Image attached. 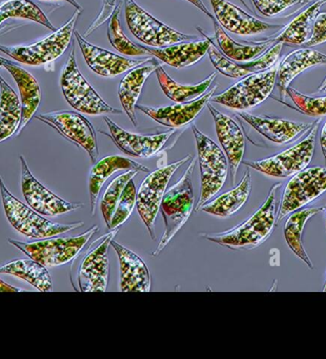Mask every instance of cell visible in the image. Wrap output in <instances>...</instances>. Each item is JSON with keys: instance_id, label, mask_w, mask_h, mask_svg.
I'll list each match as a JSON object with an SVG mask.
<instances>
[{"instance_id": "cell-1", "label": "cell", "mask_w": 326, "mask_h": 359, "mask_svg": "<svg viewBox=\"0 0 326 359\" xmlns=\"http://www.w3.org/2000/svg\"><path fill=\"white\" fill-rule=\"evenodd\" d=\"M280 186L282 183L275 184L260 209L242 224L224 232L202 233L200 236L235 251H249L261 245L271 236L276 226L277 193Z\"/></svg>"}, {"instance_id": "cell-2", "label": "cell", "mask_w": 326, "mask_h": 359, "mask_svg": "<svg viewBox=\"0 0 326 359\" xmlns=\"http://www.w3.org/2000/svg\"><path fill=\"white\" fill-rule=\"evenodd\" d=\"M196 158L190 161L183 175L178 182L171 186L163 196L160 211L165 222V231L157 248L152 252L153 257H157L162 250L172 241L174 236L183 227L194 208V191L192 185Z\"/></svg>"}, {"instance_id": "cell-3", "label": "cell", "mask_w": 326, "mask_h": 359, "mask_svg": "<svg viewBox=\"0 0 326 359\" xmlns=\"http://www.w3.org/2000/svg\"><path fill=\"white\" fill-rule=\"evenodd\" d=\"M0 194L4 202L5 214L11 225L18 232L28 238H50L84 226L82 222L60 224V223L52 222L45 219L33 208L27 206L15 198L8 190L1 177H0Z\"/></svg>"}, {"instance_id": "cell-4", "label": "cell", "mask_w": 326, "mask_h": 359, "mask_svg": "<svg viewBox=\"0 0 326 359\" xmlns=\"http://www.w3.org/2000/svg\"><path fill=\"white\" fill-rule=\"evenodd\" d=\"M119 227L91 242L74 259L79 292H104L108 285V249ZM71 267V268H72Z\"/></svg>"}, {"instance_id": "cell-5", "label": "cell", "mask_w": 326, "mask_h": 359, "mask_svg": "<svg viewBox=\"0 0 326 359\" xmlns=\"http://www.w3.org/2000/svg\"><path fill=\"white\" fill-rule=\"evenodd\" d=\"M98 231L100 228L95 225L86 232L77 236L45 238L44 241L33 242H23L13 241V239H9L8 241L28 255L30 259L36 260L46 268H53L67 264L76 259Z\"/></svg>"}, {"instance_id": "cell-6", "label": "cell", "mask_w": 326, "mask_h": 359, "mask_svg": "<svg viewBox=\"0 0 326 359\" xmlns=\"http://www.w3.org/2000/svg\"><path fill=\"white\" fill-rule=\"evenodd\" d=\"M60 83L67 102L80 113L95 116L122 114V110H117L107 104L80 73L77 67L74 43L63 69Z\"/></svg>"}, {"instance_id": "cell-7", "label": "cell", "mask_w": 326, "mask_h": 359, "mask_svg": "<svg viewBox=\"0 0 326 359\" xmlns=\"http://www.w3.org/2000/svg\"><path fill=\"white\" fill-rule=\"evenodd\" d=\"M192 130L197 141L202 174L200 196L195 209V212H199L203 204L207 203L223 189L228 174L229 163L220 146L202 134L196 125L192 126Z\"/></svg>"}, {"instance_id": "cell-8", "label": "cell", "mask_w": 326, "mask_h": 359, "mask_svg": "<svg viewBox=\"0 0 326 359\" xmlns=\"http://www.w3.org/2000/svg\"><path fill=\"white\" fill-rule=\"evenodd\" d=\"M320 119L312 123L306 138L287 150L260 161H243V164L270 177H288L307 168L313 158Z\"/></svg>"}, {"instance_id": "cell-9", "label": "cell", "mask_w": 326, "mask_h": 359, "mask_svg": "<svg viewBox=\"0 0 326 359\" xmlns=\"http://www.w3.org/2000/svg\"><path fill=\"white\" fill-rule=\"evenodd\" d=\"M80 13L82 11L77 10L63 27L42 41L26 46H4L0 44V52L26 65L39 66L52 62L61 57L70 44Z\"/></svg>"}, {"instance_id": "cell-10", "label": "cell", "mask_w": 326, "mask_h": 359, "mask_svg": "<svg viewBox=\"0 0 326 359\" xmlns=\"http://www.w3.org/2000/svg\"><path fill=\"white\" fill-rule=\"evenodd\" d=\"M278 67L251 74L212 98L214 102L236 110H247L263 103L273 91Z\"/></svg>"}, {"instance_id": "cell-11", "label": "cell", "mask_w": 326, "mask_h": 359, "mask_svg": "<svg viewBox=\"0 0 326 359\" xmlns=\"http://www.w3.org/2000/svg\"><path fill=\"white\" fill-rule=\"evenodd\" d=\"M326 191L325 167L306 168L294 175L283 191L276 225L292 212L320 198Z\"/></svg>"}, {"instance_id": "cell-12", "label": "cell", "mask_w": 326, "mask_h": 359, "mask_svg": "<svg viewBox=\"0 0 326 359\" xmlns=\"http://www.w3.org/2000/svg\"><path fill=\"white\" fill-rule=\"evenodd\" d=\"M124 1L128 27L133 36L144 44L155 48H164L197 39V36L178 33L168 27L138 6L135 0Z\"/></svg>"}, {"instance_id": "cell-13", "label": "cell", "mask_w": 326, "mask_h": 359, "mask_svg": "<svg viewBox=\"0 0 326 359\" xmlns=\"http://www.w3.org/2000/svg\"><path fill=\"white\" fill-rule=\"evenodd\" d=\"M190 158H192L191 155L152 172L143 180L138 189L136 206L153 241L156 239L155 222L159 214L163 196L167 191L168 183L176 170L181 168Z\"/></svg>"}, {"instance_id": "cell-14", "label": "cell", "mask_w": 326, "mask_h": 359, "mask_svg": "<svg viewBox=\"0 0 326 359\" xmlns=\"http://www.w3.org/2000/svg\"><path fill=\"white\" fill-rule=\"evenodd\" d=\"M36 118L55 128L67 140L84 148L93 163L98 161L100 153L97 135L93 125L84 116L74 111H64L39 114Z\"/></svg>"}, {"instance_id": "cell-15", "label": "cell", "mask_w": 326, "mask_h": 359, "mask_svg": "<svg viewBox=\"0 0 326 359\" xmlns=\"http://www.w3.org/2000/svg\"><path fill=\"white\" fill-rule=\"evenodd\" d=\"M21 165V189L27 203L34 211L47 217H58V215L68 214L84 207L82 203H71L56 196L53 191L48 190L32 174L28 164L20 156Z\"/></svg>"}, {"instance_id": "cell-16", "label": "cell", "mask_w": 326, "mask_h": 359, "mask_svg": "<svg viewBox=\"0 0 326 359\" xmlns=\"http://www.w3.org/2000/svg\"><path fill=\"white\" fill-rule=\"evenodd\" d=\"M74 36L91 70L104 78H115L150 60V58L147 57L141 60L122 57L89 43L79 32H74Z\"/></svg>"}, {"instance_id": "cell-17", "label": "cell", "mask_w": 326, "mask_h": 359, "mask_svg": "<svg viewBox=\"0 0 326 359\" xmlns=\"http://www.w3.org/2000/svg\"><path fill=\"white\" fill-rule=\"evenodd\" d=\"M216 18L226 30L240 36H252L264 32L279 31L280 24L264 22L248 15L244 11L227 0H211Z\"/></svg>"}, {"instance_id": "cell-18", "label": "cell", "mask_w": 326, "mask_h": 359, "mask_svg": "<svg viewBox=\"0 0 326 359\" xmlns=\"http://www.w3.org/2000/svg\"><path fill=\"white\" fill-rule=\"evenodd\" d=\"M208 108L215 121L216 135L228 159L232 184L236 183L237 170L245 151V137L237 122L226 114H221L212 105Z\"/></svg>"}, {"instance_id": "cell-19", "label": "cell", "mask_w": 326, "mask_h": 359, "mask_svg": "<svg viewBox=\"0 0 326 359\" xmlns=\"http://www.w3.org/2000/svg\"><path fill=\"white\" fill-rule=\"evenodd\" d=\"M283 44L285 43H282V42H278V43L269 48L261 57L242 64L237 63V61L231 60L226 57L223 53L216 49L213 41H211L209 49H208V54H209L213 65L215 66L216 70L220 72V73L228 76V78L239 79L247 76L248 74L266 71L273 67L278 60H279Z\"/></svg>"}, {"instance_id": "cell-20", "label": "cell", "mask_w": 326, "mask_h": 359, "mask_svg": "<svg viewBox=\"0 0 326 359\" xmlns=\"http://www.w3.org/2000/svg\"><path fill=\"white\" fill-rule=\"evenodd\" d=\"M104 121L108 125L114 142L119 150L138 158H147L156 155L174 134L173 131H170L153 135H136L122 129L107 116Z\"/></svg>"}, {"instance_id": "cell-21", "label": "cell", "mask_w": 326, "mask_h": 359, "mask_svg": "<svg viewBox=\"0 0 326 359\" xmlns=\"http://www.w3.org/2000/svg\"><path fill=\"white\" fill-rule=\"evenodd\" d=\"M117 252L120 266V290L124 292H148L151 288V276L143 259L136 252L125 248L119 242H111Z\"/></svg>"}, {"instance_id": "cell-22", "label": "cell", "mask_w": 326, "mask_h": 359, "mask_svg": "<svg viewBox=\"0 0 326 359\" xmlns=\"http://www.w3.org/2000/svg\"><path fill=\"white\" fill-rule=\"evenodd\" d=\"M218 85L214 87L207 94L190 102L178 103L167 107L153 108L138 104L136 108L143 111L146 116H150L157 123L171 128L183 126L193 121L197 114L207 105L208 101L212 98L214 93L218 89Z\"/></svg>"}, {"instance_id": "cell-23", "label": "cell", "mask_w": 326, "mask_h": 359, "mask_svg": "<svg viewBox=\"0 0 326 359\" xmlns=\"http://www.w3.org/2000/svg\"><path fill=\"white\" fill-rule=\"evenodd\" d=\"M239 116L267 140L273 141L278 144H287L291 142L312 126V124L303 123V122L253 116L244 111L240 113Z\"/></svg>"}, {"instance_id": "cell-24", "label": "cell", "mask_w": 326, "mask_h": 359, "mask_svg": "<svg viewBox=\"0 0 326 359\" xmlns=\"http://www.w3.org/2000/svg\"><path fill=\"white\" fill-rule=\"evenodd\" d=\"M4 67L6 69L15 81L17 82L20 94L21 108H22V116L17 135H20L23 128L34 118L41 101V90L39 82L25 69L20 67L18 64L5 60Z\"/></svg>"}, {"instance_id": "cell-25", "label": "cell", "mask_w": 326, "mask_h": 359, "mask_svg": "<svg viewBox=\"0 0 326 359\" xmlns=\"http://www.w3.org/2000/svg\"><path fill=\"white\" fill-rule=\"evenodd\" d=\"M197 30L205 36L204 41L183 42L165 48H146V50L149 54L175 68L181 69L194 65L207 54L212 41V39L203 33L200 28H197Z\"/></svg>"}, {"instance_id": "cell-26", "label": "cell", "mask_w": 326, "mask_h": 359, "mask_svg": "<svg viewBox=\"0 0 326 359\" xmlns=\"http://www.w3.org/2000/svg\"><path fill=\"white\" fill-rule=\"evenodd\" d=\"M120 170H136L143 172H149V169L132 159L120 156H106L100 161L96 162L91 171L89 177V191L91 202V215H93L97 208L98 198L104 183L115 172Z\"/></svg>"}, {"instance_id": "cell-27", "label": "cell", "mask_w": 326, "mask_h": 359, "mask_svg": "<svg viewBox=\"0 0 326 359\" xmlns=\"http://www.w3.org/2000/svg\"><path fill=\"white\" fill-rule=\"evenodd\" d=\"M322 64H326V55L309 48L293 50L283 58L278 68L276 81L282 100L287 95V87L296 76L307 69Z\"/></svg>"}, {"instance_id": "cell-28", "label": "cell", "mask_w": 326, "mask_h": 359, "mask_svg": "<svg viewBox=\"0 0 326 359\" xmlns=\"http://www.w3.org/2000/svg\"><path fill=\"white\" fill-rule=\"evenodd\" d=\"M162 65L156 60H151V63H147L145 65L138 66L130 71L125 76V78L120 82L119 95L120 102H122V108L124 109L125 113L129 116L132 123L138 127V119L136 116V105L140 97L141 90L146 79L150 76L157 68Z\"/></svg>"}, {"instance_id": "cell-29", "label": "cell", "mask_w": 326, "mask_h": 359, "mask_svg": "<svg viewBox=\"0 0 326 359\" xmlns=\"http://www.w3.org/2000/svg\"><path fill=\"white\" fill-rule=\"evenodd\" d=\"M251 175L245 172L240 184L233 190L227 191L219 196L215 201L203 204L200 210L207 214L220 217H230L237 214L247 203L251 193Z\"/></svg>"}, {"instance_id": "cell-30", "label": "cell", "mask_w": 326, "mask_h": 359, "mask_svg": "<svg viewBox=\"0 0 326 359\" xmlns=\"http://www.w3.org/2000/svg\"><path fill=\"white\" fill-rule=\"evenodd\" d=\"M21 116L20 97L0 74V142L17 134Z\"/></svg>"}, {"instance_id": "cell-31", "label": "cell", "mask_w": 326, "mask_h": 359, "mask_svg": "<svg viewBox=\"0 0 326 359\" xmlns=\"http://www.w3.org/2000/svg\"><path fill=\"white\" fill-rule=\"evenodd\" d=\"M215 27L216 39L221 53L229 60L237 61V62H245L256 60L264 54L269 48L273 46L277 42L274 39L269 41L256 42V43L242 44L234 41L221 27L220 24L214 21Z\"/></svg>"}, {"instance_id": "cell-32", "label": "cell", "mask_w": 326, "mask_h": 359, "mask_svg": "<svg viewBox=\"0 0 326 359\" xmlns=\"http://www.w3.org/2000/svg\"><path fill=\"white\" fill-rule=\"evenodd\" d=\"M0 273L17 276L41 292H53V281L45 266L34 259H15L0 266Z\"/></svg>"}, {"instance_id": "cell-33", "label": "cell", "mask_w": 326, "mask_h": 359, "mask_svg": "<svg viewBox=\"0 0 326 359\" xmlns=\"http://www.w3.org/2000/svg\"><path fill=\"white\" fill-rule=\"evenodd\" d=\"M325 207L300 209L289 215V217L285 222V236L288 246L290 247L296 257H300L308 266L309 269H313V264H312L311 260H310L306 249H304L303 242L304 229L306 227V222L311 217H315L320 212L325 211Z\"/></svg>"}, {"instance_id": "cell-34", "label": "cell", "mask_w": 326, "mask_h": 359, "mask_svg": "<svg viewBox=\"0 0 326 359\" xmlns=\"http://www.w3.org/2000/svg\"><path fill=\"white\" fill-rule=\"evenodd\" d=\"M155 72L157 73L160 88H162L164 95L176 103L190 102V101L202 97V95L207 91L208 88L212 85L216 76V72H214L205 81L200 82V83L181 85L171 79L162 65H159Z\"/></svg>"}, {"instance_id": "cell-35", "label": "cell", "mask_w": 326, "mask_h": 359, "mask_svg": "<svg viewBox=\"0 0 326 359\" xmlns=\"http://www.w3.org/2000/svg\"><path fill=\"white\" fill-rule=\"evenodd\" d=\"M326 4V0H316L307 9L294 18L289 25L276 37L275 41L295 45L306 44L311 36L312 28L317 15L320 14V8Z\"/></svg>"}, {"instance_id": "cell-36", "label": "cell", "mask_w": 326, "mask_h": 359, "mask_svg": "<svg viewBox=\"0 0 326 359\" xmlns=\"http://www.w3.org/2000/svg\"><path fill=\"white\" fill-rule=\"evenodd\" d=\"M11 18L34 21L51 31H57L42 10L30 0H5L0 4V25Z\"/></svg>"}, {"instance_id": "cell-37", "label": "cell", "mask_w": 326, "mask_h": 359, "mask_svg": "<svg viewBox=\"0 0 326 359\" xmlns=\"http://www.w3.org/2000/svg\"><path fill=\"white\" fill-rule=\"evenodd\" d=\"M138 172L140 171L129 170V171L124 172V174L119 175V177L112 180L110 184L108 185V187L104 191L103 199H101L100 208L103 219L105 220L108 229L110 227L117 205L119 203L120 196L124 193L125 186L127 185V183L131 180L137 177Z\"/></svg>"}, {"instance_id": "cell-38", "label": "cell", "mask_w": 326, "mask_h": 359, "mask_svg": "<svg viewBox=\"0 0 326 359\" xmlns=\"http://www.w3.org/2000/svg\"><path fill=\"white\" fill-rule=\"evenodd\" d=\"M120 12H122V2L115 10L113 15L110 18L108 25V37L115 49L122 54L127 55H146L149 54L145 47L133 43L122 32V23H120Z\"/></svg>"}, {"instance_id": "cell-39", "label": "cell", "mask_w": 326, "mask_h": 359, "mask_svg": "<svg viewBox=\"0 0 326 359\" xmlns=\"http://www.w3.org/2000/svg\"><path fill=\"white\" fill-rule=\"evenodd\" d=\"M137 193L135 182L133 180H131L125 186L124 193L120 196L109 230H115V229L120 227L124 222H127L133 208H135L136 204H137Z\"/></svg>"}, {"instance_id": "cell-40", "label": "cell", "mask_w": 326, "mask_h": 359, "mask_svg": "<svg viewBox=\"0 0 326 359\" xmlns=\"http://www.w3.org/2000/svg\"><path fill=\"white\" fill-rule=\"evenodd\" d=\"M287 94L299 110L311 116H326V97H313L301 94L292 87H287Z\"/></svg>"}, {"instance_id": "cell-41", "label": "cell", "mask_w": 326, "mask_h": 359, "mask_svg": "<svg viewBox=\"0 0 326 359\" xmlns=\"http://www.w3.org/2000/svg\"><path fill=\"white\" fill-rule=\"evenodd\" d=\"M310 0H252L256 10L264 17L273 18L295 5L308 4Z\"/></svg>"}, {"instance_id": "cell-42", "label": "cell", "mask_w": 326, "mask_h": 359, "mask_svg": "<svg viewBox=\"0 0 326 359\" xmlns=\"http://www.w3.org/2000/svg\"><path fill=\"white\" fill-rule=\"evenodd\" d=\"M326 42V12L320 13L314 21L311 36L304 44L307 47L317 46Z\"/></svg>"}, {"instance_id": "cell-43", "label": "cell", "mask_w": 326, "mask_h": 359, "mask_svg": "<svg viewBox=\"0 0 326 359\" xmlns=\"http://www.w3.org/2000/svg\"><path fill=\"white\" fill-rule=\"evenodd\" d=\"M103 2V11H101L97 20L93 21L92 25L88 29L86 33H85V36H90L92 32L100 27L101 24L105 22L106 20H108L109 18H111L112 15H113L115 10H116L117 8V0H104Z\"/></svg>"}, {"instance_id": "cell-44", "label": "cell", "mask_w": 326, "mask_h": 359, "mask_svg": "<svg viewBox=\"0 0 326 359\" xmlns=\"http://www.w3.org/2000/svg\"><path fill=\"white\" fill-rule=\"evenodd\" d=\"M187 1L191 2L192 4H194L195 6L199 8L200 11H202L205 15H208L213 21H216V18L213 17V15L211 14L209 10L207 9V6H205L204 4L202 1V0H187Z\"/></svg>"}, {"instance_id": "cell-45", "label": "cell", "mask_w": 326, "mask_h": 359, "mask_svg": "<svg viewBox=\"0 0 326 359\" xmlns=\"http://www.w3.org/2000/svg\"><path fill=\"white\" fill-rule=\"evenodd\" d=\"M26 292L25 290L15 288V287L8 285L4 281L0 278V292Z\"/></svg>"}, {"instance_id": "cell-46", "label": "cell", "mask_w": 326, "mask_h": 359, "mask_svg": "<svg viewBox=\"0 0 326 359\" xmlns=\"http://www.w3.org/2000/svg\"><path fill=\"white\" fill-rule=\"evenodd\" d=\"M320 145H322L323 156L326 158V122L320 132Z\"/></svg>"}, {"instance_id": "cell-47", "label": "cell", "mask_w": 326, "mask_h": 359, "mask_svg": "<svg viewBox=\"0 0 326 359\" xmlns=\"http://www.w3.org/2000/svg\"><path fill=\"white\" fill-rule=\"evenodd\" d=\"M63 1L68 2V4L73 5V6L76 7L77 10L82 11V7L80 6L79 4H77L76 0H63Z\"/></svg>"}, {"instance_id": "cell-48", "label": "cell", "mask_w": 326, "mask_h": 359, "mask_svg": "<svg viewBox=\"0 0 326 359\" xmlns=\"http://www.w3.org/2000/svg\"><path fill=\"white\" fill-rule=\"evenodd\" d=\"M326 89V76L325 79H323L322 84L320 85L319 88H318V91L322 92Z\"/></svg>"}, {"instance_id": "cell-49", "label": "cell", "mask_w": 326, "mask_h": 359, "mask_svg": "<svg viewBox=\"0 0 326 359\" xmlns=\"http://www.w3.org/2000/svg\"><path fill=\"white\" fill-rule=\"evenodd\" d=\"M5 60H6V58L0 57V68L4 67V64L5 62Z\"/></svg>"}, {"instance_id": "cell-50", "label": "cell", "mask_w": 326, "mask_h": 359, "mask_svg": "<svg viewBox=\"0 0 326 359\" xmlns=\"http://www.w3.org/2000/svg\"><path fill=\"white\" fill-rule=\"evenodd\" d=\"M323 292H326V280L325 283V287H323Z\"/></svg>"}]
</instances>
